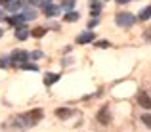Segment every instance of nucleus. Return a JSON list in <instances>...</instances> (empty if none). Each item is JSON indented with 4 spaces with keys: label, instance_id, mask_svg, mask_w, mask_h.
I'll use <instances>...</instances> for the list:
<instances>
[{
    "label": "nucleus",
    "instance_id": "nucleus-1",
    "mask_svg": "<svg viewBox=\"0 0 151 132\" xmlns=\"http://www.w3.org/2000/svg\"><path fill=\"white\" fill-rule=\"evenodd\" d=\"M40 119H42V111L40 109H35V111H29V113L17 117V123H19V126L27 128V126H35Z\"/></svg>",
    "mask_w": 151,
    "mask_h": 132
},
{
    "label": "nucleus",
    "instance_id": "nucleus-2",
    "mask_svg": "<svg viewBox=\"0 0 151 132\" xmlns=\"http://www.w3.org/2000/svg\"><path fill=\"white\" fill-rule=\"evenodd\" d=\"M115 21H117L119 27H132L134 21H136V17H134L132 14H117Z\"/></svg>",
    "mask_w": 151,
    "mask_h": 132
},
{
    "label": "nucleus",
    "instance_id": "nucleus-3",
    "mask_svg": "<svg viewBox=\"0 0 151 132\" xmlns=\"http://www.w3.org/2000/svg\"><path fill=\"white\" fill-rule=\"evenodd\" d=\"M27 59H29V54H27V52H23V50L14 52V54H12V61L19 63V65H23V63H25Z\"/></svg>",
    "mask_w": 151,
    "mask_h": 132
},
{
    "label": "nucleus",
    "instance_id": "nucleus-4",
    "mask_svg": "<svg viewBox=\"0 0 151 132\" xmlns=\"http://www.w3.org/2000/svg\"><path fill=\"white\" fill-rule=\"evenodd\" d=\"M94 40V31H84V33H81L77 37V42L78 44H88Z\"/></svg>",
    "mask_w": 151,
    "mask_h": 132
},
{
    "label": "nucleus",
    "instance_id": "nucleus-5",
    "mask_svg": "<svg viewBox=\"0 0 151 132\" xmlns=\"http://www.w3.org/2000/svg\"><path fill=\"white\" fill-rule=\"evenodd\" d=\"M138 103L142 107H145V109H151V98L147 96V92H140L138 94Z\"/></svg>",
    "mask_w": 151,
    "mask_h": 132
},
{
    "label": "nucleus",
    "instance_id": "nucleus-6",
    "mask_svg": "<svg viewBox=\"0 0 151 132\" xmlns=\"http://www.w3.org/2000/svg\"><path fill=\"white\" fill-rule=\"evenodd\" d=\"M59 10H61V8L55 6V4H48V6H44L46 17H55V15H59Z\"/></svg>",
    "mask_w": 151,
    "mask_h": 132
},
{
    "label": "nucleus",
    "instance_id": "nucleus-7",
    "mask_svg": "<svg viewBox=\"0 0 151 132\" xmlns=\"http://www.w3.org/2000/svg\"><path fill=\"white\" fill-rule=\"evenodd\" d=\"M98 121L101 123V125H107V123L111 121V113H109V107H103V109L98 113Z\"/></svg>",
    "mask_w": 151,
    "mask_h": 132
},
{
    "label": "nucleus",
    "instance_id": "nucleus-8",
    "mask_svg": "<svg viewBox=\"0 0 151 132\" xmlns=\"http://www.w3.org/2000/svg\"><path fill=\"white\" fill-rule=\"evenodd\" d=\"M27 37H29V29H27V27H17V29H15V38L25 40Z\"/></svg>",
    "mask_w": 151,
    "mask_h": 132
},
{
    "label": "nucleus",
    "instance_id": "nucleus-9",
    "mask_svg": "<svg viewBox=\"0 0 151 132\" xmlns=\"http://www.w3.org/2000/svg\"><path fill=\"white\" fill-rule=\"evenodd\" d=\"M78 17H81V15H78L77 12H67V14L63 15V21H69V23H73V21H78Z\"/></svg>",
    "mask_w": 151,
    "mask_h": 132
},
{
    "label": "nucleus",
    "instance_id": "nucleus-10",
    "mask_svg": "<svg viewBox=\"0 0 151 132\" xmlns=\"http://www.w3.org/2000/svg\"><path fill=\"white\" fill-rule=\"evenodd\" d=\"M58 81H59V75H55V73H50V75H46V77H44V84L46 86L54 84V82H58Z\"/></svg>",
    "mask_w": 151,
    "mask_h": 132
},
{
    "label": "nucleus",
    "instance_id": "nucleus-11",
    "mask_svg": "<svg viewBox=\"0 0 151 132\" xmlns=\"http://www.w3.org/2000/svg\"><path fill=\"white\" fill-rule=\"evenodd\" d=\"M8 21H10L12 25H21V23L25 21V17H23V14H17V15H14V17H8Z\"/></svg>",
    "mask_w": 151,
    "mask_h": 132
},
{
    "label": "nucleus",
    "instance_id": "nucleus-12",
    "mask_svg": "<svg viewBox=\"0 0 151 132\" xmlns=\"http://www.w3.org/2000/svg\"><path fill=\"white\" fill-rule=\"evenodd\" d=\"M55 115H58L59 119H67V117L73 115V111H71V109H58V111H55Z\"/></svg>",
    "mask_w": 151,
    "mask_h": 132
},
{
    "label": "nucleus",
    "instance_id": "nucleus-13",
    "mask_svg": "<svg viewBox=\"0 0 151 132\" xmlns=\"http://www.w3.org/2000/svg\"><path fill=\"white\" fill-rule=\"evenodd\" d=\"M149 17H151V6L144 8V10L140 12V19H142V21H145V19H149Z\"/></svg>",
    "mask_w": 151,
    "mask_h": 132
},
{
    "label": "nucleus",
    "instance_id": "nucleus-14",
    "mask_svg": "<svg viewBox=\"0 0 151 132\" xmlns=\"http://www.w3.org/2000/svg\"><path fill=\"white\" fill-rule=\"evenodd\" d=\"M23 17H25V21L27 19H35L37 17V10H25L23 12Z\"/></svg>",
    "mask_w": 151,
    "mask_h": 132
},
{
    "label": "nucleus",
    "instance_id": "nucleus-15",
    "mask_svg": "<svg viewBox=\"0 0 151 132\" xmlns=\"http://www.w3.org/2000/svg\"><path fill=\"white\" fill-rule=\"evenodd\" d=\"M90 8H92V15H98V14H100V10H101V4L98 2V0H94Z\"/></svg>",
    "mask_w": 151,
    "mask_h": 132
},
{
    "label": "nucleus",
    "instance_id": "nucleus-16",
    "mask_svg": "<svg viewBox=\"0 0 151 132\" xmlns=\"http://www.w3.org/2000/svg\"><path fill=\"white\" fill-rule=\"evenodd\" d=\"M44 33H46V29H44V27H37V29H33V37H37V38L44 37Z\"/></svg>",
    "mask_w": 151,
    "mask_h": 132
},
{
    "label": "nucleus",
    "instance_id": "nucleus-17",
    "mask_svg": "<svg viewBox=\"0 0 151 132\" xmlns=\"http://www.w3.org/2000/svg\"><path fill=\"white\" fill-rule=\"evenodd\" d=\"M142 123H144L147 128H151V115L149 113H145V115H142Z\"/></svg>",
    "mask_w": 151,
    "mask_h": 132
},
{
    "label": "nucleus",
    "instance_id": "nucleus-18",
    "mask_svg": "<svg viewBox=\"0 0 151 132\" xmlns=\"http://www.w3.org/2000/svg\"><path fill=\"white\" fill-rule=\"evenodd\" d=\"M21 6H23V4L19 2V0H17V2H10V4H8V10H19Z\"/></svg>",
    "mask_w": 151,
    "mask_h": 132
},
{
    "label": "nucleus",
    "instance_id": "nucleus-19",
    "mask_svg": "<svg viewBox=\"0 0 151 132\" xmlns=\"http://www.w3.org/2000/svg\"><path fill=\"white\" fill-rule=\"evenodd\" d=\"M23 69H29V71H37L38 67H37V63H23Z\"/></svg>",
    "mask_w": 151,
    "mask_h": 132
},
{
    "label": "nucleus",
    "instance_id": "nucleus-20",
    "mask_svg": "<svg viewBox=\"0 0 151 132\" xmlns=\"http://www.w3.org/2000/svg\"><path fill=\"white\" fill-rule=\"evenodd\" d=\"M65 10H71V8L75 6V0H63V4H61Z\"/></svg>",
    "mask_w": 151,
    "mask_h": 132
},
{
    "label": "nucleus",
    "instance_id": "nucleus-21",
    "mask_svg": "<svg viewBox=\"0 0 151 132\" xmlns=\"http://www.w3.org/2000/svg\"><path fill=\"white\" fill-rule=\"evenodd\" d=\"M29 58H33V59H38V58H42V54H40V52H33V54H29Z\"/></svg>",
    "mask_w": 151,
    "mask_h": 132
},
{
    "label": "nucleus",
    "instance_id": "nucleus-22",
    "mask_svg": "<svg viewBox=\"0 0 151 132\" xmlns=\"http://www.w3.org/2000/svg\"><path fill=\"white\" fill-rule=\"evenodd\" d=\"M8 61H10V59H0V67H8V65H10Z\"/></svg>",
    "mask_w": 151,
    "mask_h": 132
},
{
    "label": "nucleus",
    "instance_id": "nucleus-23",
    "mask_svg": "<svg viewBox=\"0 0 151 132\" xmlns=\"http://www.w3.org/2000/svg\"><path fill=\"white\" fill-rule=\"evenodd\" d=\"M98 46H100V48H107V46H109V44H107L105 40H101V42H98Z\"/></svg>",
    "mask_w": 151,
    "mask_h": 132
},
{
    "label": "nucleus",
    "instance_id": "nucleus-24",
    "mask_svg": "<svg viewBox=\"0 0 151 132\" xmlns=\"http://www.w3.org/2000/svg\"><path fill=\"white\" fill-rule=\"evenodd\" d=\"M38 2H40V4H42V6H48V4H52V2H50V0H38Z\"/></svg>",
    "mask_w": 151,
    "mask_h": 132
},
{
    "label": "nucleus",
    "instance_id": "nucleus-25",
    "mask_svg": "<svg viewBox=\"0 0 151 132\" xmlns=\"http://www.w3.org/2000/svg\"><path fill=\"white\" fill-rule=\"evenodd\" d=\"M4 17H6V12H4V10H0V21H2Z\"/></svg>",
    "mask_w": 151,
    "mask_h": 132
},
{
    "label": "nucleus",
    "instance_id": "nucleus-26",
    "mask_svg": "<svg viewBox=\"0 0 151 132\" xmlns=\"http://www.w3.org/2000/svg\"><path fill=\"white\" fill-rule=\"evenodd\" d=\"M119 4H126V2H130V0H117Z\"/></svg>",
    "mask_w": 151,
    "mask_h": 132
},
{
    "label": "nucleus",
    "instance_id": "nucleus-27",
    "mask_svg": "<svg viewBox=\"0 0 151 132\" xmlns=\"http://www.w3.org/2000/svg\"><path fill=\"white\" fill-rule=\"evenodd\" d=\"M0 2H2V4H10L12 0H0Z\"/></svg>",
    "mask_w": 151,
    "mask_h": 132
},
{
    "label": "nucleus",
    "instance_id": "nucleus-28",
    "mask_svg": "<svg viewBox=\"0 0 151 132\" xmlns=\"http://www.w3.org/2000/svg\"><path fill=\"white\" fill-rule=\"evenodd\" d=\"M2 35H4V31H2V29H0V38H2Z\"/></svg>",
    "mask_w": 151,
    "mask_h": 132
}]
</instances>
